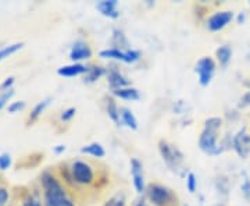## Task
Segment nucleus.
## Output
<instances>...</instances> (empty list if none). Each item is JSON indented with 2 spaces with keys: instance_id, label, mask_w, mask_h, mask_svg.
I'll list each match as a JSON object with an SVG mask.
<instances>
[{
  "instance_id": "1",
  "label": "nucleus",
  "mask_w": 250,
  "mask_h": 206,
  "mask_svg": "<svg viewBox=\"0 0 250 206\" xmlns=\"http://www.w3.org/2000/svg\"><path fill=\"white\" fill-rule=\"evenodd\" d=\"M41 181L45 189L43 198L46 206H75L71 199L67 197V192L62 183L52 173L45 171L41 177Z\"/></svg>"
},
{
  "instance_id": "28",
  "label": "nucleus",
  "mask_w": 250,
  "mask_h": 206,
  "mask_svg": "<svg viewBox=\"0 0 250 206\" xmlns=\"http://www.w3.org/2000/svg\"><path fill=\"white\" fill-rule=\"evenodd\" d=\"M114 39L118 41V46H120V47H126V45H128L124 34H123L120 29H116V31H114ZM120 47H118V49H120Z\"/></svg>"
},
{
  "instance_id": "31",
  "label": "nucleus",
  "mask_w": 250,
  "mask_h": 206,
  "mask_svg": "<svg viewBox=\"0 0 250 206\" xmlns=\"http://www.w3.org/2000/svg\"><path fill=\"white\" fill-rule=\"evenodd\" d=\"M75 113H77V110L74 108H70L67 109V110H64L62 114V121H70L72 117L75 116Z\"/></svg>"
},
{
  "instance_id": "35",
  "label": "nucleus",
  "mask_w": 250,
  "mask_h": 206,
  "mask_svg": "<svg viewBox=\"0 0 250 206\" xmlns=\"http://www.w3.org/2000/svg\"><path fill=\"white\" fill-rule=\"evenodd\" d=\"M22 206H42L41 205V202L38 201V199H35V198H27L25 201H24V205Z\"/></svg>"
},
{
  "instance_id": "14",
  "label": "nucleus",
  "mask_w": 250,
  "mask_h": 206,
  "mask_svg": "<svg viewBox=\"0 0 250 206\" xmlns=\"http://www.w3.org/2000/svg\"><path fill=\"white\" fill-rule=\"evenodd\" d=\"M100 57L103 59H116V60H121L124 63H129V56H128V49L123 50V49H117V47H111V49H106L100 52Z\"/></svg>"
},
{
  "instance_id": "16",
  "label": "nucleus",
  "mask_w": 250,
  "mask_h": 206,
  "mask_svg": "<svg viewBox=\"0 0 250 206\" xmlns=\"http://www.w3.org/2000/svg\"><path fill=\"white\" fill-rule=\"evenodd\" d=\"M113 93L118 96V98L125 99V100H138L141 98L139 95V91L132 87H126V88H121V90L113 91Z\"/></svg>"
},
{
  "instance_id": "23",
  "label": "nucleus",
  "mask_w": 250,
  "mask_h": 206,
  "mask_svg": "<svg viewBox=\"0 0 250 206\" xmlns=\"http://www.w3.org/2000/svg\"><path fill=\"white\" fill-rule=\"evenodd\" d=\"M221 124H223V120L220 117H210V118H207L205 121V128L217 133L221 128Z\"/></svg>"
},
{
  "instance_id": "13",
  "label": "nucleus",
  "mask_w": 250,
  "mask_h": 206,
  "mask_svg": "<svg viewBox=\"0 0 250 206\" xmlns=\"http://www.w3.org/2000/svg\"><path fill=\"white\" fill-rule=\"evenodd\" d=\"M88 71V67L83 66L81 63H74L68 64V66H62L59 69V75L62 77H77V75H81V74H86Z\"/></svg>"
},
{
  "instance_id": "24",
  "label": "nucleus",
  "mask_w": 250,
  "mask_h": 206,
  "mask_svg": "<svg viewBox=\"0 0 250 206\" xmlns=\"http://www.w3.org/2000/svg\"><path fill=\"white\" fill-rule=\"evenodd\" d=\"M103 206H125V195L123 192L116 194V195L110 198Z\"/></svg>"
},
{
  "instance_id": "8",
  "label": "nucleus",
  "mask_w": 250,
  "mask_h": 206,
  "mask_svg": "<svg viewBox=\"0 0 250 206\" xmlns=\"http://www.w3.org/2000/svg\"><path fill=\"white\" fill-rule=\"evenodd\" d=\"M232 146L241 158L243 159L248 158L250 152V134L246 133L245 128H242L241 131L233 137Z\"/></svg>"
},
{
  "instance_id": "17",
  "label": "nucleus",
  "mask_w": 250,
  "mask_h": 206,
  "mask_svg": "<svg viewBox=\"0 0 250 206\" xmlns=\"http://www.w3.org/2000/svg\"><path fill=\"white\" fill-rule=\"evenodd\" d=\"M215 56H217L220 64H221L223 67H227L228 63L231 62V57H232V49L227 45L220 46V47L215 50Z\"/></svg>"
},
{
  "instance_id": "29",
  "label": "nucleus",
  "mask_w": 250,
  "mask_h": 206,
  "mask_svg": "<svg viewBox=\"0 0 250 206\" xmlns=\"http://www.w3.org/2000/svg\"><path fill=\"white\" fill-rule=\"evenodd\" d=\"M14 95V91L10 90V91H6L1 96H0V112H1V109L6 106V103L9 102V99L11 98Z\"/></svg>"
},
{
  "instance_id": "9",
  "label": "nucleus",
  "mask_w": 250,
  "mask_h": 206,
  "mask_svg": "<svg viewBox=\"0 0 250 206\" xmlns=\"http://www.w3.org/2000/svg\"><path fill=\"white\" fill-rule=\"evenodd\" d=\"M131 174L134 180V187L138 194H143L146 191L145 187V176H143V164L138 159H131Z\"/></svg>"
},
{
  "instance_id": "5",
  "label": "nucleus",
  "mask_w": 250,
  "mask_h": 206,
  "mask_svg": "<svg viewBox=\"0 0 250 206\" xmlns=\"http://www.w3.org/2000/svg\"><path fill=\"white\" fill-rule=\"evenodd\" d=\"M195 71H196L197 75H199V82H200V85H202V87H207V85L211 82V78H213V75H214V60H213L211 57H202V59L196 63Z\"/></svg>"
},
{
  "instance_id": "30",
  "label": "nucleus",
  "mask_w": 250,
  "mask_h": 206,
  "mask_svg": "<svg viewBox=\"0 0 250 206\" xmlns=\"http://www.w3.org/2000/svg\"><path fill=\"white\" fill-rule=\"evenodd\" d=\"M25 108V102H13L9 106V113H17Z\"/></svg>"
},
{
  "instance_id": "33",
  "label": "nucleus",
  "mask_w": 250,
  "mask_h": 206,
  "mask_svg": "<svg viewBox=\"0 0 250 206\" xmlns=\"http://www.w3.org/2000/svg\"><path fill=\"white\" fill-rule=\"evenodd\" d=\"M13 84H14V77H9V78H6V80H4V82L1 84V87H0V88H1L3 91H10L11 90V85H13Z\"/></svg>"
},
{
  "instance_id": "22",
  "label": "nucleus",
  "mask_w": 250,
  "mask_h": 206,
  "mask_svg": "<svg viewBox=\"0 0 250 206\" xmlns=\"http://www.w3.org/2000/svg\"><path fill=\"white\" fill-rule=\"evenodd\" d=\"M21 47H22V44H13V45L1 47V49H0V62L4 60V59H7L9 56L14 54L16 52H18Z\"/></svg>"
},
{
  "instance_id": "39",
  "label": "nucleus",
  "mask_w": 250,
  "mask_h": 206,
  "mask_svg": "<svg viewBox=\"0 0 250 206\" xmlns=\"http://www.w3.org/2000/svg\"><path fill=\"white\" fill-rule=\"evenodd\" d=\"M185 206H188V205H185Z\"/></svg>"
},
{
  "instance_id": "4",
  "label": "nucleus",
  "mask_w": 250,
  "mask_h": 206,
  "mask_svg": "<svg viewBox=\"0 0 250 206\" xmlns=\"http://www.w3.org/2000/svg\"><path fill=\"white\" fill-rule=\"evenodd\" d=\"M159 149H160L163 160L166 161L171 169H177L179 163L184 160V155L181 153L178 148L168 143L167 141H160L159 142Z\"/></svg>"
},
{
  "instance_id": "26",
  "label": "nucleus",
  "mask_w": 250,
  "mask_h": 206,
  "mask_svg": "<svg viewBox=\"0 0 250 206\" xmlns=\"http://www.w3.org/2000/svg\"><path fill=\"white\" fill-rule=\"evenodd\" d=\"M241 189L245 199H246V201H250V179L248 176H245V180H243V183H242Z\"/></svg>"
},
{
  "instance_id": "19",
  "label": "nucleus",
  "mask_w": 250,
  "mask_h": 206,
  "mask_svg": "<svg viewBox=\"0 0 250 206\" xmlns=\"http://www.w3.org/2000/svg\"><path fill=\"white\" fill-rule=\"evenodd\" d=\"M106 74V69L104 67H100V66H90L88 67V71H86V75H85V82H95L98 81L102 75Z\"/></svg>"
},
{
  "instance_id": "21",
  "label": "nucleus",
  "mask_w": 250,
  "mask_h": 206,
  "mask_svg": "<svg viewBox=\"0 0 250 206\" xmlns=\"http://www.w3.org/2000/svg\"><path fill=\"white\" fill-rule=\"evenodd\" d=\"M50 100H52V99L47 98L45 99V100H42V102H39L35 108L32 109V112H31V114H29V121H35L36 118L45 112V109L50 105Z\"/></svg>"
},
{
  "instance_id": "32",
  "label": "nucleus",
  "mask_w": 250,
  "mask_h": 206,
  "mask_svg": "<svg viewBox=\"0 0 250 206\" xmlns=\"http://www.w3.org/2000/svg\"><path fill=\"white\" fill-rule=\"evenodd\" d=\"M7 199H9V192H7V189L0 188V206L6 205Z\"/></svg>"
},
{
  "instance_id": "20",
  "label": "nucleus",
  "mask_w": 250,
  "mask_h": 206,
  "mask_svg": "<svg viewBox=\"0 0 250 206\" xmlns=\"http://www.w3.org/2000/svg\"><path fill=\"white\" fill-rule=\"evenodd\" d=\"M107 114L108 117L116 123L117 126H123L121 123V116H120V109L117 106V103L114 102V99H108L107 100Z\"/></svg>"
},
{
  "instance_id": "10",
  "label": "nucleus",
  "mask_w": 250,
  "mask_h": 206,
  "mask_svg": "<svg viewBox=\"0 0 250 206\" xmlns=\"http://www.w3.org/2000/svg\"><path fill=\"white\" fill-rule=\"evenodd\" d=\"M107 81H108L110 88H111L113 91L121 90V88H126V87H129V84H131L129 80H126L121 72L117 71L116 69L108 70Z\"/></svg>"
},
{
  "instance_id": "15",
  "label": "nucleus",
  "mask_w": 250,
  "mask_h": 206,
  "mask_svg": "<svg viewBox=\"0 0 250 206\" xmlns=\"http://www.w3.org/2000/svg\"><path fill=\"white\" fill-rule=\"evenodd\" d=\"M120 116H121V123L124 126L129 127L131 130H138V120L134 116V113L128 108L120 109Z\"/></svg>"
},
{
  "instance_id": "27",
  "label": "nucleus",
  "mask_w": 250,
  "mask_h": 206,
  "mask_svg": "<svg viewBox=\"0 0 250 206\" xmlns=\"http://www.w3.org/2000/svg\"><path fill=\"white\" fill-rule=\"evenodd\" d=\"M11 166V158L9 153H1L0 155V169L1 170H7Z\"/></svg>"
},
{
  "instance_id": "12",
  "label": "nucleus",
  "mask_w": 250,
  "mask_h": 206,
  "mask_svg": "<svg viewBox=\"0 0 250 206\" xmlns=\"http://www.w3.org/2000/svg\"><path fill=\"white\" fill-rule=\"evenodd\" d=\"M117 6H118V1H117V0H103V1L98 3L96 7H98L99 11H100L103 16H106V17L118 18L120 17V13H118Z\"/></svg>"
},
{
  "instance_id": "34",
  "label": "nucleus",
  "mask_w": 250,
  "mask_h": 206,
  "mask_svg": "<svg viewBox=\"0 0 250 206\" xmlns=\"http://www.w3.org/2000/svg\"><path fill=\"white\" fill-rule=\"evenodd\" d=\"M250 105V92L245 93L241 99V103H239V108H246Z\"/></svg>"
},
{
  "instance_id": "7",
  "label": "nucleus",
  "mask_w": 250,
  "mask_h": 206,
  "mask_svg": "<svg viewBox=\"0 0 250 206\" xmlns=\"http://www.w3.org/2000/svg\"><path fill=\"white\" fill-rule=\"evenodd\" d=\"M233 20L232 11H218L207 20V28L211 32H217L225 28Z\"/></svg>"
},
{
  "instance_id": "38",
  "label": "nucleus",
  "mask_w": 250,
  "mask_h": 206,
  "mask_svg": "<svg viewBox=\"0 0 250 206\" xmlns=\"http://www.w3.org/2000/svg\"><path fill=\"white\" fill-rule=\"evenodd\" d=\"M135 206H146V202L142 199V201H139V202H138Z\"/></svg>"
},
{
  "instance_id": "18",
  "label": "nucleus",
  "mask_w": 250,
  "mask_h": 206,
  "mask_svg": "<svg viewBox=\"0 0 250 206\" xmlns=\"http://www.w3.org/2000/svg\"><path fill=\"white\" fill-rule=\"evenodd\" d=\"M81 152L90 155V156H93V158H104V155H106L104 148L98 142H93L89 143V145H86V146H82V148H81Z\"/></svg>"
},
{
  "instance_id": "3",
  "label": "nucleus",
  "mask_w": 250,
  "mask_h": 206,
  "mask_svg": "<svg viewBox=\"0 0 250 206\" xmlns=\"http://www.w3.org/2000/svg\"><path fill=\"white\" fill-rule=\"evenodd\" d=\"M71 176L74 184L80 185H90L95 181V171L88 161L75 160L71 164Z\"/></svg>"
},
{
  "instance_id": "2",
  "label": "nucleus",
  "mask_w": 250,
  "mask_h": 206,
  "mask_svg": "<svg viewBox=\"0 0 250 206\" xmlns=\"http://www.w3.org/2000/svg\"><path fill=\"white\" fill-rule=\"evenodd\" d=\"M147 198L154 206H177L175 194L161 184H150L147 187Z\"/></svg>"
},
{
  "instance_id": "37",
  "label": "nucleus",
  "mask_w": 250,
  "mask_h": 206,
  "mask_svg": "<svg viewBox=\"0 0 250 206\" xmlns=\"http://www.w3.org/2000/svg\"><path fill=\"white\" fill-rule=\"evenodd\" d=\"M245 20H246V16H245V13H241V14L238 16V23H239V24H242V23H243Z\"/></svg>"
},
{
  "instance_id": "25",
  "label": "nucleus",
  "mask_w": 250,
  "mask_h": 206,
  "mask_svg": "<svg viewBox=\"0 0 250 206\" xmlns=\"http://www.w3.org/2000/svg\"><path fill=\"white\" fill-rule=\"evenodd\" d=\"M187 187H188V191H189L190 194L196 192L197 180H196V176H195L193 173H189V174H188V177H187Z\"/></svg>"
},
{
  "instance_id": "11",
  "label": "nucleus",
  "mask_w": 250,
  "mask_h": 206,
  "mask_svg": "<svg viewBox=\"0 0 250 206\" xmlns=\"http://www.w3.org/2000/svg\"><path fill=\"white\" fill-rule=\"evenodd\" d=\"M89 57H92V50L86 44L77 42L75 45L72 46L71 52H70V59L72 62H81V60H85V59H89Z\"/></svg>"
},
{
  "instance_id": "6",
  "label": "nucleus",
  "mask_w": 250,
  "mask_h": 206,
  "mask_svg": "<svg viewBox=\"0 0 250 206\" xmlns=\"http://www.w3.org/2000/svg\"><path fill=\"white\" fill-rule=\"evenodd\" d=\"M217 139H218V137H217L215 131L205 128L199 138V148L207 155H220L223 152V148L218 146Z\"/></svg>"
},
{
  "instance_id": "36",
  "label": "nucleus",
  "mask_w": 250,
  "mask_h": 206,
  "mask_svg": "<svg viewBox=\"0 0 250 206\" xmlns=\"http://www.w3.org/2000/svg\"><path fill=\"white\" fill-rule=\"evenodd\" d=\"M67 148H65V145H57L56 148H54V153H57V155H60L65 151Z\"/></svg>"
}]
</instances>
